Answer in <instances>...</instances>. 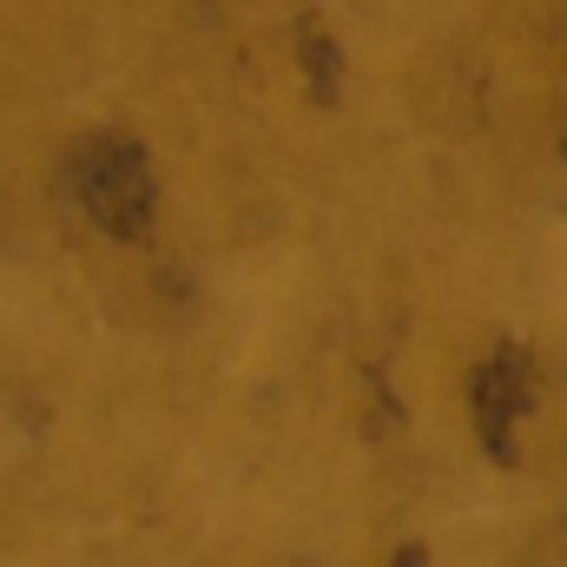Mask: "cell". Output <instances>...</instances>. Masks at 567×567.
Wrapping results in <instances>:
<instances>
[{"mask_svg":"<svg viewBox=\"0 0 567 567\" xmlns=\"http://www.w3.org/2000/svg\"><path fill=\"white\" fill-rule=\"evenodd\" d=\"M80 205L100 218V225H113V231H133L145 218V205H152V185H145V165L133 145H86V158H80Z\"/></svg>","mask_w":567,"mask_h":567,"instance_id":"cell-1","label":"cell"}]
</instances>
